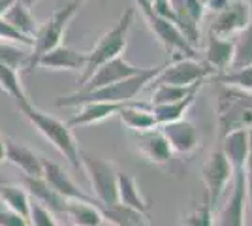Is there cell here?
<instances>
[{"label":"cell","mask_w":252,"mask_h":226,"mask_svg":"<svg viewBox=\"0 0 252 226\" xmlns=\"http://www.w3.org/2000/svg\"><path fill=\"white\" fill-rule=\"evenodd\" d=\"M162 68L164 65L155 66V68H143L139 74L123 79L119 83H113V85L96 89V91H75L66 97H59L55 104L59 108H72V106H83V104H91V102H109V104L136 102L137 95L162 72Z\"/></svg>","instance_id":"1"},{"label":"cell","mask_w":252,"mask_h":226,"mask_svg":"<svg viewBox=\"0 0 252 226\" xmlns=\"http://www.w3.org/2000/svg\"><path fill=\"white\" fill-rule=\"evenodd\" d=\"M17 108L23 113V117L27 119L66 161L70 162V166L75 172H79L81 170V151H79V145H77V140H75L70 125L61 121V119L53 117L49 113H45L40 108H36L31 100L19 102Z\"/></svg>","instance_id":"2"},{"label":"cell","mask_w":252,"mask_h":226,"mask_svg":"<svg viewBox=\"0 0 252 226\" xmlns=\"http://www.w3.org/2000/svg\"><path fill=\"white\" fill-rule=\"evenodd\" d=\"M134 17H136V8H128L126 11H123L119 21L107 32L102 34V38L98 40V43L91 51H87V65H85L83 74L79 77V85H83L100 66H104L105 63L113 61L117 57H123V51L126 49V43H128V32H130V27L134 23Z\"/></svg>","instance_id":"3"},{"label":"cell","mask_w":252,"mask_h":226,"mask_svg":"<svg viewBox=\"0 0 252 226\" xmlns=\"http://www.w3.org/2000/svg\"><path fill=\"white\" fill-rule=\"evenodd\" d=\"M89 0H70L68 4H64L61 8L51 13V17L45 23H42L40 27V32L36 34L34 38V45L31 49V59H29V66H27V72L31 74L32 70L38 68V61L40 57L51 51L55 47L63 45V38L66 34L68 25L72 23V19L75 17V13L79 11V8L87 4Z\"/></svg>","instance_id":"4"},{"label":"cell","mask_w":252,"mask_h":226,"mask_svg":"<svg viewBox=\"0 0 252 226\" xmlns=\"http://www.w3.org/2000/svg\"><path fill=\"white\" fill-rule=\"evenodd\" d=\"M220 138L233 130H252V93L222 85L217 98Z\"/></svg>","instance_id":"5"},{"label":"cell","mask_w":252,"mask_h":226,"mask_svg":"<svg viewBox=\"0 0 252 226\" xmlns=\"http://www.w3.org/2000/svg\"><path fill=\"white\" fill-rule=\"evenodd\" d=\"M134 2H136V8H139V11H141L147 27L151 29V32L155 34V38L162 43V47L168 53H171V61L173 59H181V57L198 59V49H194L183 38V34L179 32L177 27L173 23H169L168 19L160 17L157 11L153 10L151 0H134Z\"/></svg>","instance_id":"6"},{"label":"cell","mask_w":252,"mask_h":226,"mask_svg":"<svg viewBox=\"0 0 252 226\" xmlns=\"http://www.w3.org/2000/svg\"><path fill=\"white\" fill-rule=\"evenodd\" d=\"M81 170L93 187V196L96 198V202H100L102 205L119 204V196H117L119 172L113 162L81 151Z\"/></svg>","instance_id":"7"},{"label":"cell","mask_w":252,"mask_h":226,"mask_svg":"<svg viewBox=\"0 0 252 226\" xmlns=\"http://www.w3.org/2000/svg\"><path fill=\"white\" fill-rule=\"evenodd\" d=\"M215 75L213 68L200 59H173L164 65L162 72L151 81L153 85H175V87H192L203 83L207 77Z\"/></svg>","instance_id":"8"},{"label":"cell","mask_w":252,"mask_h":226,"mask_svg":"<svg viewBox=\"0 0 252 226\" xmlns=\"http://www.w3.org/2000/svg\"><path fill=\"white\" fill-rule=\"evenodd\" d=\"M201 175L205 183V200L209 202L211 207H215L220 202V198L230 187L231 177H233V168L220 147L209 153L207 161L203 164Z\"/></svg>","instance_id":"9"},{"label":"cell","mask_w":252,"mask_h":226,"mask_svg":"<svg viewBox=\"0 0 252 226\" xmlns=\"http://www.w3.org/2000/svg\"><path fill=\"white\" fill-rule=\"evenodd\" d=\"M42 177L55 193H59L68 202H87V204H96V205L100 204V202H96V198L93 194L83 193V189L75 183L66 170H63L59 164L47 161V159H43Z\"/></svg>","instance_id":"10"},{"label":"cell","mask_w":252,"mask_h":226,"mask_svg":"<svg viewBox=\"0 0 252 226\" xmlns=\"http://www.w3.org/2000/svg\"><path fill=\"white\" fill-rule=\"evenodd\" d=\"M251 21V10H249L247 2L231 0L226 10L213 17L209 25V34L219 36V38H231V36H237Z\"/></svg>","instance_id":"11"},{"label":"cell","mask_w":252,"mask_h":226,"mask_svg":"<svg viewBox=\"0 0 252 226\" xmlns=\"http://www.w3.org/2000/svg\"><path fill=\"white\" fill-rule=\"evenodd\" d=\"M158 129L162 130V134L166 136L173 155L177 153L183 157H189V155H194L200 149L201 136L196 129V125L189 119H181V121L169 123V125H162Z\"/></svg>","instance_id":"12"},{"label":"cell","mask_w":252,"mask_h":226,"mask_svg":"<svg viewBox=\"0 0 252 226\" xmlns=\"http://www.w3.org/2000/svg\"><path fill=\"white\" fill-rule=\"evenodd\" d=\"M141 70L143 68H136L134 65H130L125 57H117L113 61L105 63L104 66H100L94 74L81 85L79 91H96V89H102V87L113 85V83H119L123 79H128L132 75L139 74Z\"/></svg>","instance_id":"13"},{"label":"cell","mask_w":252,"mask_h":226,"mask_svg":"<svg viewBox=\"0 0 252 226\" xmlns=\"http://www.w3.org/2000/svg\"><path fill=\"white\" fill-rule=\"evenodd\" d=\"M230 198L222 207L220 226H245V207H247V194H245V168L233 170L231 177Z\"/></svg>","instance_id":"14"},{"label":"cell","mask_w":252,"mask_h":226,"mask_svg":"<svg viewBox=\"0 0 252 226\" xmlns=\"http://www.w3.org/2000/svg\"><path fill=\"white\" fill-rule=\"evenodd\" d=\"M4 140H6V161L15 168H19L25 177H42L43 157H40L23 141L13 138H4Z\"/></svg>","instance_id":"15"},{"label":"cell","mask_w":252,"mask_h":226,"mask_svg":"<svg viewBox=\"0 0 252 226\" xmlns=\"http://www.w3.org/2000/svg\"><path fill=\"white\" fill-rule=\"evenodd\" d=\"M137 149L155 166H166L173 159V151L160 129L137 134Z\"/></svg>","instance_id":"16"},{"label":"cell","mask_w":252,"mask_h":226,"mask_svg":"<svg viewBox=\"0 0 252 226\" xmlns=\"http://www.w3.org/2000/svg\"><path fill=\"white\" fill-rule=\"evenodd\" d=\"M85 65H87V53L68 47L64 43L47 51L38 61V66L47 70H70V72H79V70L83 72Z\"/></svg>","instance_id":"17"},{"label":"cell","mask_w":252,"mask_h":226,"mask_svg":"<svg viewBox=\"0 0 252 226\" xmlns=\"http://www.w3.org/2000/svg\"><path fill=\"white\" fill-rule=\"evenodd\" d=\"M23 189L29 193L31 200L47 207L51 213H64L68 200H64L59 193H55L43 177H23Z\"/></svg>","instance_id":"18"},{"label":"cell","mask_w":252,"mask_h":226,"mask_svg":"<svg viewBox=\"0 0 252 226\" xmlns=\"http://www.w3.org/2000/svg\"><path fill=\"white\" fill-rule=\"evenodd\" d=\"M233 40L230 38H219V36H211L207 38V45H205V59L203 63L213 68L215 75L224 74L231 68L233 63ZM213 75V77H215Z\"/></svg>","instance_id":"19"},{"label":"cell","mask_w":252,"mask_h":226,"mask_svg":"<svg viewBox=\"0 0 252 226\" xmlns=\"http://www.w3.org/2000/svg\"><path fill=\"white\" fill-rule=\"evenodd\" d=\"M117 117L121 119V123L126 129H130L136 134H143L149 130L158 129L155 115L151 111V104H143V102H132L117 113Z\"/></svg>","instance_id":"20"},{"label":"cell","mask_w":252,"mask_h":226,"mask_svg":"<svg viewBox=\"0 0 252 226\" xmlns=\"http://www.w3.org/2000/svg\"><path fill=\"white\" fill-rule=\"evenodd\" d=\"M251 132L252 130H233L222 138L220 149L224 151L233 170L247 166L249 149H251Z\"/></svg>","instance_id":"21"},{"label":"cell","mask_w":252,"mask_h":226,"mask_svg":"<svg viewBox=\"0 0 252 226\" xmlns=\"http://www.w3.org/2000/svg\"><path fill=\"white\" fill-rule=\"evenodd\" d=\"M132 104V102H130ZM128 106V104H109V102H91V104H83L79 111L74 117L68 121L70 129L72 127H89V125H98L105 119L117 115L121 109Z\"/></svg>","instance_id":"22"},{"label":"cell","mask_w":252,"mask_h":226,"mask_svg":"<svg viewBox=\"0 0 252 226\" xmlns=\"http://www.w3.org/2000/svg\"><path fill=\"white\" fill-rule=\"evenodd\" d=\"M117 196H119V204L132 207L139 213L147 215L149 213V202L143 198L139 183L134 175L125 172H119V179H117Z\"/></svg>","instance_id":"23"},{"label":"cell","mask_w":252,"mask_h":226,"mask_svg":"<svg viewBox=\"0 0 252 226\" xmlns=\"http://www.w3.org/2000/svg\"><path fill=\"white\" fill-rule=\"evenodd\" d=\"M4 19L10 23L15 31H19L21 34H25L27 38H32V40L36 38V34L40 32V27H42V23L32 15L31 8H27L21 0H17L10 10L6 11Z\"/></svg>","instance_id":"24"},{"label":"cell","mask_w":252,"mask_h":226,"mask_svg":"<svg viewBox=\"0 0 252 226\" xmlns=\"http://www.w3.org/2000/svg\"><path fill=\"white\" fill-rule=\"evenodd\" d=\"M198 93H200V89H196L194 93H190L189 97H185L183 100H179V102H173V104L151 106V111H153V115H155V121H157L158 127L185 119L187 111L194 106V102H196V98H198Z\"/></svg>","instance_id":"25"},{"label":"cell","mask_w":252,"mask_h":226,"mask_svg":"<svg viewBox=\"0 0 252 226\" xmlns=\"http://www.w3.org/2000/svg\"><path fill=\"white\" fill-rule=\"evenodd\" d=\"M64 215L74 226H104V215L96 204L68 202Z\"/></svg>","instance_id":"26"},{"label":"cell","mask_w":252,"mask_h":226,"mask_svg":"<svg viewBox=\"0 0 252 226\" xmlns=\"http://www.w3.org/2000/svg\"><path fill=\"white\" fill-rule=\"evenodd\" d=\"M98 209L102 211L104 221H109L115 226H145V223H147V215L139 213V211L132 209V207H126L123 204H98Z\"/></svg>","instance_id":"27"},{"label":"cell","mask_w":252,"mask_h":226,"mask_svg":"<svg viewBox=\"0 0 252 226\" xmlns=\"http://www.w3.org/2000/svg\"><path fill=\"white\" fill-rule=\"evenodd\" d=\"M0 200L4 202L6 209H10L17 215L29 219L31 211V196L19 185H0Z\"/></svg>","instance_id":"28"},{"label":"cell","mask_w":252,"mask_h":226,"mask_svg":"<svg viewBox=\"0 0 252 226\" xmlns=\"http://www.w3.org/2000/svg\"><path fill=\"white\" fill-rule=\"evenodd\" d=\"M233 63L230 70H241L252 65V21L233 38Z\"/></svg>","instance_id":"29"},{"label":"cell","mask_w":252,"mask_h":226,"mask_svg":"<svg viewBox=\"0 0 252 226\" xmlns=\"http://www.w3.org/2000/svg\"><path fill=\"white\" fill-rule=\"evenodd\" d=\"M203 83L192 87H175V85H155L153 98H151V106H164V104H173L179 102L185 97H189L190 93H194L196 89H201Z\"/></svg>","instance_id":"30"},{"label":"cell","mask_w":252,"mask_h":226,"mask_svg":"<svg viewBox=\"0 0 252 226\" xmlns=\"http://www.w3.org/2000/svg\"><path fill=\"white\" fill-rule=\"evenodd\" d=\"M0 89H4L15 100V104L29 100V97H27V93H25V89L21 85L17 70H13V68H10L4 63H0Z\"/></svg>","instance_id":"31"},{"label":"cell","mask_w":252,"mask_h":226,"mask_svg":"<svg viewBox=\"0 0 252 226\" xmlns=\"http://www.w3.org/2000/svg\"><path fill=\"white\" fill-rule=\"evenodd\" d=\"M29 59H31V49L29 47L0 42V63H4V65H8L13 70H17V68H27Z\"/></svg>","instance_id":"32"},{"label":"cell","mask_w":252,"mask_h":226,"mask_svg":"<svg viewBox=\"0 0 252 226\" xmlns=\"http://www.w3.org/2000/svg\"><path fill=\"white\" fill-rule=\"evenodd\" d=\"M215 81L224 87H233L239 91L252 93V65L241 70H230V72L215 75Z\"/></svg>","instance_id":"33"},{"label":"cell","mask_w":252,"mask_h":226,"mask_svg":"<svg viewBox=\"0 0 252 226\" xmlns=\"http://www.w3.org/2000/svg\"><path fill=\"white\" fill-rule=\"evenodd\" d=\"M183 226H215L213 207L203 198V204L194 205L187 215L183 217Z\"/></svg>","instance_id":"34"},{"label":"cell","mask_w":252,"mask_h":226,"mask_svg":"<svg viewBox=\"0 0 252 226\" xmlns=\"http://www.w3.org/2000/svg\"><path fill=\"white\" fill-rule=\"evenodd\" d=\"M0 42L15 43V45H23V47H29V49H32V45H34L32 38H27L25 34L15 31L4 17H0Z\"/></svg>","instance_id":"35"},{"label":"cell","mask_w":252,"mask_h":226,"mask_svg":"<svg viewBox=\"0 0 252 226\" xmlns=\"http://www.w3.org/2000/svg\"><path fill=\"white\" fill-rule=\"evenodd\" d=\"M29 223L31 226H59L55 215L42 204L31 200V211H29Z\"/></svg>","instance_id":"36"},{"label":"cell","mask_w":252,"mask_h":226,"mask_svg":"<svg viewBox=\"0 0 252 226\" xmlns=\"http://www.w3.org/2000/svg\"><path fill=\"white\" fill-rule=\"evenodd\" d=\"M245 194H247V209H249V221L252 226V132H251V149L249 159L245 166Z\"/></svg>","instance_id":"37"},{"label":"cell","mask_w":252,"mask_h":226,"mask_svg":"<svg viewBox=\"0 0 252 226\" xmlns=\"http://www.w3.org/2000/svg\"><path fill=\"white\" fill-rule=\"evenodd\" d=\"M0 226H31V223L10 209H0Z\"/></svg>","instance_id":"38"},{"label":"cell","mask_w":252,"mask_h":226,"mask_svg":"<svg viewBox=\"0 0 252 226\" xmlns=\"http://www.w3.org/2000/svg\"><path fill=\"white\" fill-rule=\"evenodd\" d=\"M230 2H231V0H209V2L205 4V11L209 10V11H213V13L217 15V13H220V11L226 10Z\"/></svg>","instance_id":"39"},{"label":"cell","mask_w":252,"mask_h":226,"mask_svg":"<svg viewBox=\"0 0 252 226\" xmlns=\"http://www.w3.org/2000/svg\"><path fill=\"white\" fill-rule=\"evenodd\" d=\"M15 2H17V0H0V17H4L6 11L10 10Z\"/></svg>","instance_id":"40"},{"label":"cell","mask_w":252,"mask_h":226,"mask_svg":"<svg viewBox=\"0 0 252 226\" xmlns=\"http://www.w3.org/2000/svg\"><path fill=\"white\" fill-rule=\"evenodd\" d=\"M6 162V140L4 136H0V164Z\"/></svg>","instance_id":"41"},{"label":"cell","mask_w":252,"mask_h":226,"mask_svg":"<svg viewBox=\"0 0 252 226\" xmlns=\"http://www.w3.org/2000/svg\"><path fill=\"white\" fill-rule=\"evenodd\" d=\"M21 2L25 4V6H27V8H32V6H34L38 0H21Z\"/></svg>","instance_id":"42"},{"label":"cell","mask_w":252,"mask_h":226,"mask_svg":"<svg viewBox=\"0 0 252 226\" xmlns=\"http://www.w3.org/2000/svg\"><path fill=\"white\" fill-rule=\"evenodd\" d=\"M247 2V6H249V10H251V17H252V0H245Z\"/></svg>","instance_id":"43"},{"label":"cell","mask_w":252,"mask_h":226,"mask_svg":"<svg viewBox=\"0 0 252 226\" xmlns=\"http://www.w3.org/2000/svg\"><path fill=\"white\" fill-rule=\"evenodd\" d=\"M0 185H6V179L2 177V173H0Z\"/></svg>","instance_id":"44"},{"label":"cell","mask_w":252,"mask_h":226,"mask_svg":"<svg viewBox=\"0 0 252 226\" xmlns=\"http://www.w3.org/2000/svg\"><path fill=\"white\" fill-rule=\"evenodd\" d=\"M201 4H203V6H205V4H207V2H209V0H200Z\"/></svg>","instance_id":"45"}]
</instances>
